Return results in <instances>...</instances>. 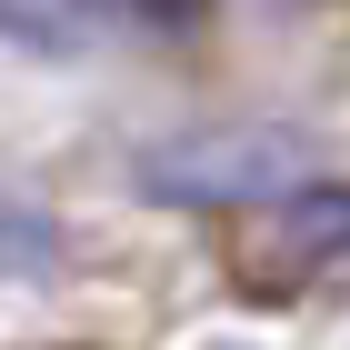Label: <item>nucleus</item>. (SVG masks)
I'll list each match as a JSON object with an SVG mask.
<instances>
[{
    "mask_svg": "<svg viewBox=\"0 0 350 350\" xmlns=\"http://www.w3.org/2000/svg\"><path fill=\"white\" fill-rule=\"evenodd\" d=\"M350 270V190H270L230 230V280L250 300H300Z\"/></svg>",
    "mask_w": 350,
    "mask_h": 350,
    "instance_id": "nucleus-1",
    "label": "nucleus"
},
{
    "mask_svg": "<svg viewBox=\"0 0 350 350\" xmlns=\"http://www.w3.org/2000/svg\"><path fill=\"white\" fill-rule=\"evenodd\" d=\"M140 180L161 200H241V190L270 200L291 180V140H190V150H161Z\"/></svg>",
    "mask_w": 350,
    "mask_h": 350,
    "instance_id": "nucleus-2",
    "label": "nucleus"
},
{
    "mask_svg": "<svg viewBox=\"0 0 350 350\" xmlns=\"http://www.w3.org/2000/svg\"><path fill=\"white\" fill-rule=\"evenodd\" d=\"M90 40H100V0H0V51L81 60Z\"/></svg>",
    "mask_w": 350,
    "mask_h": 350,
    "instance_id": "nucleus-3",
    "label": "nucleus"
},
{
    "mask_svg": "<svg viewBox=\"0 0 350 350\" xmlns=\"http://www.w3.org/2000/svg\"><path fill=\"white\" fill-rule=\"evenodd\" d=\"M0 270H21V280L60 270V230L30 211V200H0Z\"/></svg>",
    "mask_w": 350,
    "mask_h": 350,
    "instance_id": "nucleus-4",
    "label": "nucleus"
},
{
    "mask_svg": "<svg viewBox=\"0 0 350 350\" xmlns=\"http://www.w3.org/2000/svg\"><path fill=\"white\" fill-rule=\"evenodd\" d=\"M140 10H200V0H140Z\"/></svg>",
    "mask_w": 350,
    "mask_h": 350,
    "instance_id": "nucleus-5",
    "label": "nucleus"
}]
</instances>
